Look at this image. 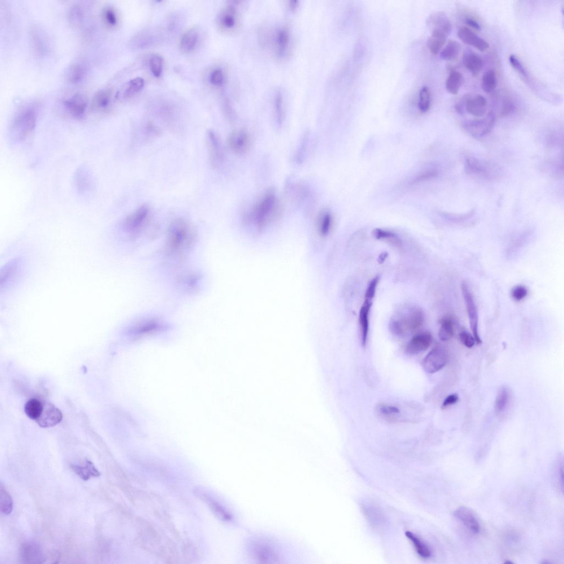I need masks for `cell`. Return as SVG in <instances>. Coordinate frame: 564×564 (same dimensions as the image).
<instances>
[{
  "label": "cell",
  "mask_w": 564,
  "mask_h": 564,
  "mask_svg": "<svg viewBox=\"0 0 564 564\" xmlns=\"http://www.w3.org/2000/svg\"><path fill=\"white\" fill-rule=\"evenodd\" d=\"M285 543L268 534L257 533L245 539L244 552L252 563H280L286 562L290 551Z\"/></svg>",
  "instance_id": "1"
},
{
  "label": "cell",
  "mask_w": 564,
  "mask_h": 564,
  "mask_svg": "<svg viewBox=\"0 0 564 564\" xmlns=\"http://www.w3.org/2000/svg\"><path fill=\"white\" fill-rule=\"evenodd\" d=\"M280 211L276 193L273 190H269L246 215L245 221L260 231L277 220Z\"/></svg>",
  "instance_id": "2"
},
{
  "label": "cell",
  "mask_w": 564,
  "mask_h": 564,
  "mask_svg": "<svg viewBox=\"0 0 564 564\" xmlns=\"http://www.w3.org/2000/svg\"><path fill=\"white\" fill-rule=\"evenodd\" d=\"M196 231L193 225L183 218H177L169 225L167 248L171 254H180L194 243Z\"/></svg>",
  "instance_id": "3"
},
{
  "label": "cell",
  "mask_w": 564,
  "mask_h": 564,
  "mask_svg": "<svg viewBox=\"0 0 564 564\" xmlns=\"http://www.w3.org/2000/svg\"><path fill=\"white\" fill-rule=\"evenodd\" d=\"M425 314L421 309L416 308L399 319L390 322V330L394 335L403 337L419 328L424 323Z\"/></svg>",
  "instance_id": "4"
},
{
  "label": "cell",
  "mask_w": 564,
  "mask_h": 564,
  "mask_svg": "<svg viewBox=\"0 0 564 564\" xmlns=\"http://www.w3.org/2000/svg\"><path fill=\"white\" fill-rule=\"evenodd\" d=\"M37 112L33 107H28L19 111L13 120L12 135L17 140H22L30 136L37 123Z\"/></svg>",
  "instance_id": "5"
},
{
  "label": "cell",
  "mask_w": 564,
  "mask_h": 564,
  "mask_svg": "<svg viewBox=\"0 0 564 564\" xmlns=\"http://www.w3.org/2000/svg\"><path fill=\"white\" fill-rule=\"evenodd\" d=\"M150 216V207L147 204H143L126 218L123 223V229L131 236H138L149 222Z\"/></svg>",
  "instance_id": "6"
},
{
  "label": "cell",
  "mask_w": 564,
  "mask_h": 564,
  "mask_svg": "<svg viewBox=\"0 0 564 564\" xmlns=\"http://www.w3.org/2000/svg\"><path fill=\"white\" fill-rule=\"evenodd\" d=\"M461 288L465 306H466L467 309L472 334H473L476 342L478 344H480L482 343V341L478 332V312L473 293H472L467 281H463L462 282Z\"/></svg>",
  "instance_id": "7"
},
{
  "label": "cell",
  "mask_w": 564,
  "mask_h": 564,
  "mask_svg": "<svg viewBox=\"0 0 564 564\" xmlns=\"http://www.w3.org/2000/svg\"><path fill=\"white\" fill-rule=\"evenodd\" d=\"M19 558L23 563H44L46 555L38 542L30 540L24 542L21 546Z\"/></svg>",
  "instance_id": "8"
},
{
  "label": "cell",
  "mask_w": 564,
  "mask_h": 564,
  "mask_svg": "<svg viewBox=\"0 0 564 564\" xmlns=\"http://www.w3.org/2000/svg\"><path fill=\"white\" fill-rule=\"evenodd\" d=\"M448 362V354L443 347H435L425 357L422 362L423 368L428 373H433L441 370Z\"/></svg>",
  "instance_id": "9"
},
{
  "label": "cell",
  "mask_w": 564,
  "mask_h": 564,
  "mask_svg": "<svg viewBox=\"0 0 564 564\" xmlns=\"http://www.w3.org/2000/svg\"><path fill=\"white\" fill-rule=\"evenodd\" d=\"M228 144L232 152L239 155H244L250 150L252 138L248 131L236 130L230 134Z\"/></svg>",
  "instance_id": "10"
},
{
  "label": "cell",
  "mask_w": 564,
  "mask_h": 564,
  "mask_svg": "<svg viewBox=\"0 0 564 564\" xmlns=\"http://www.w3.org/2000/svg\"><path fill=\"white\" fill-rule=\"evenodd\" d=\"M206 143L210 164L214 168H218L224 159L221 140L214 131L209 130L206 134Z\"/></svg>",
  "instance_id": "11"
},
{
  "label": "cell",
  "mask_w": 564,
  "mask_h": 564,
  "mask_svg": "<svg viewBox=\"0 0 564 564\" xmlns=\"http://www.w3.org/2000/svg\"><path fill=\"white\" fill-rule=\"evenodd\" d=\"M197 493V495L208 505L216 515L221 520L227 522V523L237 524L234 514L228 510L226 506L222 505L213 497H211L208 493L204 492L203 490H198Z\"/></svg>",
  "instance_id": "12"
},
{
  "label": "cell",
  "mask_w": 564,
  "mask_h": 564,
  "mask_svg": "<svg viewBox=\"0 0 564 564\" xmlns=\"http://www.w3.org/2000/svg\"><path fill=\"white\" fill-rule=\"evenodd\" d=\"M495 116L490 114L484 119L467 122L464 123L463 127L470 135L479 138L490 132L495 125Z\"/></svg>",
  "instance_id": "13"
},
{
  "label": "cell",
  "mask_w": 564,
  "mask_h": 564,
  "mask_svg": "<svg viewBox=\"0 0 564 564\" xmlns=\"http://www.w3.org/2000/svg\"><path fill=\"white\" fill-rule=\"evenodd\" d=\"M167 326L158 320H149L137 323L129 330L130 335L138 338L153 335L165 331Z\"/></svg>",
  "instance_id": "14"
},
{
  "label": "cell",
  "mask_w": 564,
  "mask_h": 564,
  "mask_svg": "<svg viewBox=\"0 0 564 564\" xmlns=\"http://www.w3.org/2000/svg\"><path fill=\"white\" fill-rule=\"evenodd\" d=\"M62 418V414L59 408L46 403H44L43 411L36 421L42 428H50L58 425Z\"/></svg>",
  "instance_id": "15"
},
{
  "label": "cell",
  "mask_w": 564,
  "mask_h": 564,
  "mask_svg": "<svg viewBox=\"0 0 564 564\" xmlns=\"http://www.w3.org/2000/svg\"><path fill=\"white\" fill-rule=\"evenodd\" d=\"M454 516L471 532L476 534L480 532L481 526L479 520L468 507H459L455 511Z\"/></svg>",
  "instance_id": "16"
},
{
  "label": "cell",
  "mask_w": 564,
  "mask_h": 564,
  "mask_svg": "<svg viewBox=\"0 0 564 564\" xmlns=\"http://www.w3.org/2000/svg\"><path fill=\"white\" fill-rule=\"evenodd\" d=\"M433 342V337L428 332L414 336L409 342L406 348L408 354L416 355L428 349Z\"/></svg>",
  "instance_id": "17"
},
{
  "label": "cell",
  "mask_w": 564,
  "mask_h": 564,
  "mask_svg": "<svg viewBox=\"0 0 564 564\" xmlns=\"http://www.w3.org/2000/svg\"><path fill=\"white\" fill-rule=\"evenodd\" d=\"M63 104L68 112L75 118L82 116L87 107L86 98L79 93L69 97L63 101Z\"/></svg>",
  "instance_id": "18"
},
{
  "label": "cell",
  "mask_w": 564,
  "mask_h": 564,
  "mask_svg": "<svg viewBox=\"0 0 564 564\" xmlns=\"http://www.w3.org/2000/svg\"><path fill=\"white\" fill-rule=\"evenodd\" d=\"M458 37L464 43L474 46L481 52L487 50L489 47L487 41L478 36L475 32L467 27L461 28L458 31Z\"/></svg>",
  "instance_id": "19"
},
{
  "label": "cell",
  "mask_w": 564,
  "mask_h": 564,
  "mask_svg": "<svg viewBox=\"0 0 564 564\" xmlns=\"http://www.w3.org/2000/svg\"><path fill=\"white\" fill-rule=\"evenodd\" d=\"M145 85V80L141 77H136L126 82L116 92L117 100L123 101L129 99L142 90Z\"/></svg>",
  "instance_id": "20"
},
{
  "label": "cell",
  "mask_w": 564,
  "mask_h": 564,
  "mask_svg": "<svg viewBox=\"0 0 564 564\" xmlns=\"http://www.w3.org/2000/svg\"><path fill=\"white\" fill-rule=\"evenodd\" d=\"M489 166V165L474 157H467L464 160L465 171L472 175L489 177L491 170Z\"/></svg>",
  "instance_id": "21"
},
{
  "label": "cell",
  "mask_w": 564,
  "mask_h": 564,
  "mask_svg": "<svg viewBox=\"0 0 564 564\" xmlns=\"http://www.w3.org/2000/svg\"><path fill=\"white\" fill-rule=\"evenodd\" d=\"M364 300L359 316V322L360 324L361 331L362 344L363 347L365 346L368 341L369 331V316L372 306V300Z\"/></svg>",
  "instance_id": "22"
},
{
  "label": "cell",
  "mask_w": 564,
  "mask_h": 564,
  "mask_svg": "<svg viewBox=\"0 0 564 564\" xmlns=\"http://www.w3.org/2000/svg\"><path fill=\"white\" fill-rule=\"evenodd\" d=\"M200 31L198 28H190L181 35L180 39V48L184 53L192 52L196 48L200 40Z\"/></svg>",
  "instance_id": "23"
},
{
  "label": "cell",
  "mask_w": 564,
  "mask_h": 564,
  "mask_svg": "<svg viewBox=\"0 0 564 564\" xmlns=\"http://www.w3.org/2000/svg\"><path fill=\"white\" fill-rule=\"evenodd\" d=\"M465 108L470 115L474 117H483L487 109V101L481 95L477 96L474 98H468L465 104Z\"/></svg>",
  "instance_id": "24"
},
{
  "label": "cell",
  "mask_w": 564,
  "mask_h": 564,
  "mask_svg": "<svg viewBox=\"0 0 564 564\" xmlns=\"http://www.w3.org/2000/svg\"><path fill=\"white\" fill-rule=\"evenodd\" d=\"M70 467L84 481L89 480L91 477H99L101 475V472L96 468L93 463L89 460H86L84 466L72 464Z\"/></svg>",
  "instance_id": "25"
},
{
  "label": "cell",
  "mask_w": 564,
  "mask_h": 564,
  "mask_svg": "<svg viewBox=\"0 0 564 564\" xmlns=\"http://www.w3.org/2000/svg\"><path fill=\"white\" fill-rule=\"evenodd\" d=\"M428 26L433 30H440L449 35L451 25L445 13L438 12L433 14L427 20Z\"/></svg>",
  "instance_id": "26"
},
{
  "label": "cell",
  "mask_w": 564,
  "mask_h": 564,
  "mask_svg": "<svg viewBox=\"0 0 564 564\" xmlns=\"http://www.w3.org/2000/svg\"><path fill=\"white\" fill-rule=\"evenodd\" d=\"M334 218L330 211L323 210L318 216L317 219L316 227L317 232L321 237H326L332 229Z\"/></svg>",
  "instance_id": "27"
},
{
  "label": "cell",
  "mask_w": 564,
  "mask_h": 564,
  "mask_svg": "<svg viewBox=\"0 0 564 564\" xmlns=\"http://www.w3.org/2000/svg\"><path fill=\"white\" fill-rule=\"evenodd\" d=\"M448 35V34L442 31L433 30L432 36L427 41L429 51L434 55L438 54L446 43Z\"/></svg>",
  "instance_id": "28"
},
{
  "label": "cell",
  "mask_w": 564,
  "mask_h": 564,
  "mask_svg": "<svg viewBox=\"0 0 564 564\" xmlns=\"http://www.w3.org/2000/svg\"><path fill=\"white\" fill-rule=\"evenodd\" d=\"M406 535L411 542L416 552L421 558L427 559L432 556L431 549L417 535L410 531L406 532Z\"/></svg>",
  "instance_id": "29"
},
{
  "label": "cell",
  "mask_w": 564,
  "mask_h": 564,
  "mask_svg": "<svg viewBox=\"0 0 564 564\" xmlns=\"http://www.w3.org/2000/svg\"><path fill=\"white\" fill-rule=\"evenodd\" d=\"M440 327L438 336L441 341H449L454 334V320L453 317L446 316L440 321Z\"/></svg>",
  "instance_id": "30"
},
{
  "label": "cell",
  "mask_w": 564,
  "mask_h": 564,
  "mask_svg": "<svg viewBox=\"0 0 564 564\" xmlns=\"http://www.w3.org/2000/svg\"><path fill=\"white\" fill-rule=\"evenodd\" d=\"M237 12L234 7L228 6L221 13L218 21L221 27L225 29H231L234 28L237 23Z\"/></svg>",
  "instance_id": "31"
},
{
  "label": "cell",
  "mask_w": 564,
  "mask_h": 564,
  "mask_svg": "<svg viewBox=\"0 0 564 564\" xmlns=\"http://www.w3.org/2000/svg\"><path fill=\"white\" fill-rule=\"evenodd\" d=\"M111 100V91L108 89H102L96 94L92 104L94 108L97 110H105L110 107Z\"/></svg>",
  "instance_id": "32"
},
{
  "label": "cell",
  "mask_w": 564,
  "mask_h": 564,
  "mask_svg": "<svg viewBox=\"0 0 564 564\" xmlns=\"http://www.w3.org/2000/svg\"><path fill=\"white\" fill-rule=\"evenodd\" d=\"M44 403L37 398H32L27 402L25 407L26 415L30 419L37 421L43 411Z\"/></svg>",
  "instance_id": "33"
},
{
  "label": "cell",
  "mask_w": 564,
  "mask_h": 564,
  "mask_svg": "<svg viewBox=\"0 0 564 564\" xmlns=\"http://www.w3.org/2000/svg\"><path fill=\"white\" fill-rule=\"evenodd\" d=\"M463 80V76L460 72L451 73L446 82V88L448 92L453 95H457L459 92Z\"/></svg>",
  "instance_id": "34"
},
{
  "label": "cell",
  "mask_w": 564,
  "mask_h": 564,
  "mask_svg": "<svg viewBox=\"0 0 564 564\" xmlns=\"http://www.w3.org/2000/svg\"><path fill=\"white\" fill-rule=\"evenodd\" d=\"M464 66L473 75L476 76L481 72L483 63L480 56L475 53H469L464 59Z\"/></svg>",
  "instance_id": "35"
},
{
  "label": "cell",
  "mask_w": 564,
  "mask_h": 564,
  "mask_svg": "<svg viewBox=\"0 0 564 564\" xmlns=\"http://www.w3.org/2000/svg\"><path fill=\"white\" fill-rule=\"evenodd\" d=\"M85 75V67L81 63L76 62L69 68L67 79L70 83L77 84L81 82Z\"/></svg>",
  "instance_id": "36"
},
{
  "label": "cell",
  "mask_w": 564,
  "mask_h": 564,
  "mask_svg": "<svg viewBox=\"0 0 564 564\" xmlns=\"http://www.w3.org/2000/svg\"><path fill=\"white\" fill-rule=\"evenodd\" d=\"M461 51V45L458 41L450 40L440 53V58L444 60L451 61L455 59Z\"/></svg>",
  "instance_id": "37"
},
{
  "label": "cell",
  "mask_w": 564,
  "mask_h": 564,
  "mask_svg": "<svg viewBox=\"0 0 564 564\" xmlns=\"http://www.w3.org/2000/svg\"><path fill=\"white\" fill-rule=\"evenodd\" d=\"M13 510V500L8 491L1 484L0 487V510L6 515L10 514Z\"/></svg>",
  "instance_id": "38"
},
{
  "label": "cell",
  "mask_w": 564,
  "mask_h": 564,
  "mask_svg": "<svg viewBox=\"0 0 564 564\" xmlns=\"http://www.w3.org/2000/svg\"><path fill=\"white\" fill-rule=\"evenodd\" d=\"M432 105V97L431 91L428 87L425 86L421 88L419 95L418 107L422 113H426Z\"/></svg>",
  "instance_id": "39"
},
{
  "label": "cell",
  "mask_w": 564,
  "mask_h": 564,
  "mask_svg": "<svg viewBox=\"0 0 564 564\" xmlns=\"http://www.w3.org/2000/svg\"><path fill=\"white\" fill-rule=\"evenodd\" d=\"M510 400V392L507 388L502 387L500 390L496 401L495 411L498 414L502 413L506 409Z\"/></svg>",
  "instance_id": "40"
},
{
  "label": "cell",
  "mask_w": 564,
  "mask_h": 564,
  "mask_svg": "<svg viewBox=\"0 0 564 564\" xmlns=\"http://www.w3.org/2000/svg\"><path fill=\"white\" fill-rule=\"evenodd\" d=\"M497 77L494 70H489L485 73L482 79V89L485 92H492L497 87Z\"/></svg>",
  "instance_id": "41"
},
{
  "label": "cell",
  "mask_w": 564,
  "mask_h": 564,
  "mask_svg": "<svg viewBox=\"0 0 564 564\" xmlns=\"http://www.w3.org/2000/svg\"><path fill=\"white\" fill-rule=\"evenodd\" d=\"M378 413L386 419L394 420V418L400 413V409L395 406L382 404L377 408Z\"/></svg>",
  "instance_id": "42"
},
{
  "label": "cell",
  "mask_w": 564,
  "mask_h": 564,
  "mask_svg": "<svg viewBox=\"0 0 564 564\" xmlns=\"http://www.w3.org/2000/svg\"><path fill=\"white\" fill-rule=\"evenodd\" d=\"M276 40L279 52L280 53H284L290 43V34L286 28H281L278 31Z\"/></svg>",
  "instance_id": "43"
},
{
  "label": "cell",
  "mask_w": 564,
  "mask_h": 564,
  "mask_svg": "<svg viewBox=\"0 0 564 564\" xmlns=\"http://www.w3.org/2000/svg\"><path fill=\"white\" fill-rule=\"evenodd\" d=\"M163 58L158 54H153L150 60V66L152 73L156 77H159L163 68Z\"/></svg>",
  "instance_id": "44"
},
{
  "label": "cell",
  "mask_w": 564,
  "mask_h": 564,
  "mask_svg": "<svg viewBox=\"0 0 564 564\" xmlns=\"http://www.w3.org/2000/svg\"><path fill=\"white\" fill-rule=\"evenodd\" d=\"M68 15L69 22L74 25H78L83 19L84 11L81 6L74 5L69 10Z\"/></svg>",
  "instance_id": "45"
},
{
  "label": "cell",
  "mask_w": 564,
  "mask_h": 564,
  "mask_svg": "<svg viewBox=\"0 0 564 564\" xmlns=\"http://www.w3.org/2000/svg\"><path fill=\"white\" fill-rule=\"evenodd\" d=\"M438 171L436 169H427L418 174L413 180V184L424 182L427 180L434 179L438 175Z\"/></svg>",
  "instance_id": "46"
},
{
  "label": "cell",
  "mask_w": 564,
  "mask_h": 564,
  "mask_svg": "<svg viewBox=\"0 0 564 564\" xmlns=\"http://www.w3.org/2000/svg\"><path fill=\"white\" fill-rule=\"evenodd\" d=\"M380 277L377 276L369 282L367 289L365 294L364 299L373 300L376 294L377 290L380 281Z\"/></svg>",
  "instance_id": "47"
},
{
  "label": "cell",
  "mask_w": 564,
  "mask_h": 564,
  "mask_svg": "<svg viewBox=\"0 0 564 564\" xmlns=\"http://www.w3.org/2000/svg\"><path fill=\"white\" fill-rule=\"evenodd\" d=\"M103 18L106 24L110 26H114L118 23L116 12L110 7H107L104 10Z\"/></svg>",
  "instance_id": "48"
},
{
  "label": "cell",
  "mask_w": 564,
  "mask_h": 564,
  "mask_svg": "<svg viewBox=\"0 0 564 564\" xmlns=\"http://www.w3.org/2000/svg\"><path fill=\"white\" fill-rule=\"evenodd\" d=\"M512 298L515 301H520L524 299L528 294V290L524 286L519 285L514 287L511 290Z\"/></svg>",
  "instance_id": "49"
},
{
  "label": "cell",
  "mask_w": 564,
  "mask_h": 564,
  "mask_svg": "<svg viewBox=\"0 0 564 564\" xmlns=\"http://www.w3.org/2000/svg\"><path fill=\"white\" fill-rule=\"evenodd\" d=\"M373 237L378 240L394 239L397 236L394 232L383 229L376 228L372 231Z\"/></svg>",
  "instance_id": "50"
},
{
  "label": "cell",
  "mask_w": 564,
  "mask_h": 564,
  "mask_svg": "<svg viewBox=\"0 0 564 564\" xmlns=\"http://www.w3.org/2000/svg\"><path fill=\"white\" fill-rule=\"evenodd\" d=\"M459 338L462 344L468 348L473 347L476 343L474 336L466 331H461L459 334Z\"/></svg>",
  "instance_id": "51"
},
{
  "label": "cell",
  "mask_w": 564,
  "mask_h": 564,
  "mask_svg": "<svg viewBox=\"0 0 564 564\" xmlns=\"http://www.w3.org/2000/svg\"><path fill=\"white\" fill-rule=\"evenodd\" d=\"M509 62L512 67L515 69L521 76L524 77V78L527 77V73L525 68L515 56L514 55H510L509 57Z\"/></svg>",
  "instance_id": "52"
},
{
  "label": "cell",
  "mask_w": 564,
  "mask_h": 564,
  "mask_svg": "<svg viewBox=\"0 0 564 564\" xmlns=\"http://www.w3.org/2000/svg\"><path fill=\"white\" fill-rule=\"evenodd\" d=\"M210 81L214 85L220 86L224 81V76L223 70L221 68H216L211 73L209 77Z\"/></svg>",
  "instance_id": "53"
},
{
  "label": "cell",
  "mask_w": 564,
  "mask_h": 564,
  "mask_svg": "<svg viewBox=\"0 0 564 564\" xmlns=\"http://www.w3.org/2000/svg\"><path fill=\"white\" fill-rule=\"evenodd\" d=\"M282 103H283V102H282L281 96L280 93L279 92L276 97V100H275V108H276L277 122L280 124L281 123L282 121H283L284 118L283 105H282Z\"/></svg>",
  "instance_id": "54"
},
{
  "label": "cell",
  "mask_w": 564,
  "mask_h": 564,
  "mask_svg": "<svg viewBox=\"0 0 564 564\" xmlns=\"http://www.w3.org/2000/svg\"><path fill=\"white\" fill-rule=\"evenodd\" d=\"M514 109V106L511 101L506 100L503 104L500 115L503 117L510 115Z\"/></svg>",
  "instance_id": "55"
},
{
  "label": "cell",
  "mask_w": 564,
  "mask_h": 564,
  "mask_svg": "<svg viewBox=\"0 0 564 564\" xmlns=\"http://www.w3.org/2000/svg\"><path fill=\"white\" fill-rule=\"evenodd\" d=\"M458 399L459 398H458L456 394H451V395L447 397L445 401H443L442 407L443 408H445L450 406H452L457 403Z\"/></svg>",
  "instance_id": "56"
},
{
  "label": "cell",
  "mask_w": 564,
  "mask_h": 564,
  "mask_svg": "<svg viewBox=\"0 0 564 564\" xmlns=\"http://www.w3.org/2000/svg\"><path fill=\"white\" fill-rule=\"evenodd\" d=\"M60 559V554L58 551H52L50 554L46 555V559L45 563H47L48 560H51V563H58V560Z\"/></svg>",
  "instance_id": "57"
},
{
  "label": "cell",
  "mask_w": 564,
  "mask_h": 564,
  "mask_svg": "<svg viewBox=\"0 0 564 564\" xmlns=\"http://www.w3.org/2000/svg\"><path fill=\"white\" fill-rule=\"evenodd\" d=\"M465 22H466L468 26L474 28V29L476 30L479 31L481 30V26L474 19L467 18L466 20H465Z\"/></svg>",
  "instance_id": "58"
},
{
  "label": "cell",
  "mask_w": 564,
  "mask_h": 564,
  "mask_svg": "<svg viewBox=\"0 0 564 564\" xmlns=\"http://www.w3.org/2000/svg\"><path fill=\"white\" fill-rule=\"evenodd\" d=\"M559 475H559L560 476V481H561L562 489H563V466H562L561 467V468L559 470Z\"/></svg>",
  "instance_id": "59"
},
{
  "label": "cell",
  "mask_w": 564,
  "mask_h": 564,
  "mask_svg": "<svg viewBox=\"0 0 564 564\" xmlns=\"http://www.w3.org/2000/svg\"><path fill=\"white\" fill-rule=\"evenodd\" d=\"M290 3H291L290 6L291 7V8L295 9V8H296V7H297V6L298 5H297L298 2L295 1V0H294V1H292Z\"/></svg>",
  "instance_id": "60"
},
{
  "label": "cell",
  "mask_w": 564,
  "mask_h": 564,
  "mask_svg": "<svg viewBox=\"0 0 564 564\" xmlns=\"http://www.w3.org/2000/svg\"><path fill=\"white\" fill-rule=\"evenodd\" d=\"M387 256L386 255V253H383L382 255L380 256V260L384 261Z\"/></svg>",
  "instance_id": "61"
},
{
  "label": "cell",
  "mask_w": 564,
  "mask_h": 564,
  "mask_svg": "<svg viewBox=\"0 0 564 564\" xmlns=\"http://www.w3.org/2000/svg\"><path fill=\"white\" fill-rule=\"evenodd\" d=\"M504 563H510V564L513 563V562H512L511 561H509V560L506 561Z\"/></svg>",
  "instance_id": "62"
}]
</instances>
